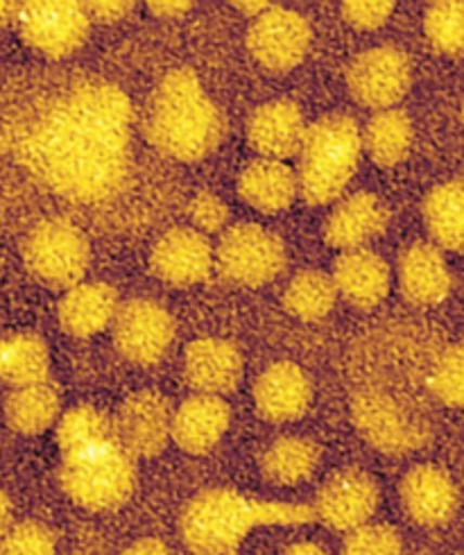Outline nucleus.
<instances>
[{
    "instance_id": "38",
    "label": "nucleus",
    "mask_w": 464,
    "mask_h": 555,
    "mask_svg": "<svg viewBox=\"0 0 464 555\" xmlns=\"http://www.w3.org/2000/svg\"><path fill=\"white\" fill-rule=\"evenodd\" d=\"M343 18L356 30H376L395 12L390 0H347L340 5Z\"/></svg>"
},
{
    "instance_id": "27",
    "label": "nucleus",
    "mask_w": 464,
    "mask_h": 555,
    "mask_svg": "<svg viewBox=\"0 0 464 555\" xmlns=\"http://www.w3.org/2000/svg\"><path fill=\"white\" fill-rule=\"evenodd\" d=\"M322 461V449L311 438L286 436L274 440L261 456V472L274 486H299L308 481Z\"/></svg>"
},
{
    "instance_id": "17",
    "label": "nucleus",
    "mask_w": 464,
    "mask_h": 555,
    "mask_svg": "<svg viewBox=\"0 0 464 555\" xmlns=\"http://www.w3.org/2000/svg\"><path fill=\"white\" fill-rule=\"evenodd\" d=\"M184 376L197 395H229L243 378V357L234 343L199 338L186 347Z\"/></svg>"
},
{
    "instance_id": "29",
    "label": "nucleus",
    "mask_w": 464,
    "mask_h": 555,
    "mask_svg": "<svg viewBox=\"0 0 464 555\" xmlns=\"http://www.w3.org/2000/svg\"><path fill=\"white\" fill-rule=\"evenodd\" d=\"M424 222L437 243L464 255V178L449 180L428 193Z\"/></svg>"
},
{
    "instance_id": "40",
    "label": "nucleus",
    "mask_w": 464,
    "mask_h": 555,
    "mask_svg": "<svg viewBox=\"0 0 464 555\" xmlns=\"http://www.w3.org/2000/svg\"><path fill=\"white\" fill-rule=\"evenodd\" d=\"M191 8L193 3H189V0H154V3H147V10L157 18H179Z\"/></svg>"
},
{
    "instance_id": "1",
    "label": "nucleus",
    "mask_w": 464,
    "mask_h": 555,
    "mask_svg": "<svg viewBox=\"0 0 464 555\" xmlns=\"http://www.w3.org/2000/svg\"><path fill=\"white\" fill-rule=\"evenodd\" d=\"M130 98L112 82L75 80L35 109L16 155L50 193L75 205L116 197L132 170Z\"/></svg>"
},
{
    "instance_id": "42",
    "label": "nucleus",
    "mask_w": 464,
    "mask_h": 555,
    "mask_svg": "<svg viewBox=\"0 0 464 555\" xmlns=\"http://www.w3.org/2000/svg\"><path fill=\"white\" fill-rule=\"evenodd\" d=\"M10 528H12V501L8 492L0 488V540L5 538Z\"/></svg>"
},
{
    "instance_id": "11",
    "label": "nucleus",
    "mask_w": 464,
    "mask_h": 555,
    "mask_svg": "<svg viewBox=\"0 0 464 555\" xmlns=\"http://www.w3.org/2000/svg\"><path fill=\"white\" fill-rule=\"evenodd\" d=\"M120 354L141 367L157 365L175 338V320L159 301L137 297L118 307L112 322Z\"/></svg>"
},
{
    "instance_id": "4",
    "label": "nucleus",
    "mask_w": 464,
    "mask_h": 555,
    "mask_svg": "<svg viewBox=\"0 0 464 555\" xmlns=\"http://www.w3.org/2000/svg\"><path fill=\"white\" fill-rule=\"evenodd\" d=\"M363 134L347 114H328L308 125L299 147V195L313 207L338 199L358 170Z\"/></svg>"
},
{
    "instance_id": "2",
    "label": "nucleus",
    "mask_w": 464,
    "mask_h": 555,
    "mask_svg": "<svg viewBox=\"0 0 464 555\" xmlns=\"http://www.w3.org/2000/svg\"><path fill=\"white\" fill-rule=\"evenodd\" d=\"M143 134L175 162H202L220 145L224 118L191 68H175L147 98Z\"/></svg>"
},
{
    "instance_id": "5",
    "label": "nucleus",
    "mask_w": 464,
    "mask_h": 555,
    "mask_svg": "<svg viewBox=\"0 0 464 555\" xmlns=\"http://www.w3.org/2000/svg\"><path fill=\"white\" fill-rule=\"evenodd\" d=\"M60 483L66 496L91 513L125 506L137 486V465L118 440L62 456Z\"/></svg>"
},
{
    "instance_id": "26",
    "label": "nucleus",
    "mask_w": 464,
    "mask_h": 555,
    "mask_svg": "<svg viewBox=\"0 0 464 555\" xmlns=\"http://www.w3.org/2000/svg\"><path fill=\"white\" fill-rule=\"evenodd\" d=\"M60 413L62 397L50 382L14 388L5 401V420L12 431L21 436H39L48 431L57 422Z\"/></svg>"
},
{
    "instance_id": "10",
    "label": "nucleus",
    "mask_w": 464,
    "mask_h": 555,
    "mask_svg": "<svg viewBox=\"0 0 464 555\" xmlns=\"http://www.w3.org/2000/svg\"><path fill=\"white\" fill-rule=\"evenodd\" d=\"M412 85V64L397 46H376L360 53L347 68V89L370 109H395Z\"/></svg>"
},
{
    "instance_id": "31",
    "label": "nucleus",
    "mask_w": 464,
    "mask_h": 555,
    "mask_svg": "<svg viewBox=\"0 0 464 555\" xmlns=\"http://www.w3.org/2000/svg\"><path fill=\"white\" fill-rule=\"evenodd\" d=\"M338 299V291L331 276L322 270L297 272L283 293V307L304 322H318L326 318Z\"/></svg>"
},
{
    "instance_id": "6",
    "label": "nucleus",
    "mask_w": 464,
    "mask_h": 555,
    "mask_svg": "<svg viewBox=\"0 0 464 555\" xmlns=\"http://www.w3.org/2000/svg\"><path fill=\"white\" fill-rule=\"evenodd\" d=\"M351 420L356 431L374 449L403 456L424 447L430 438L428 422L408 403L381 388H360L351 395Z\"/></svg>"
},
{
    "instance_id": "23",
    "label": "nucleus",
    "mask_w": 464,
    "mask_h": 555,
    "mask_svg": "<svg viewBox=\"0 0 464 555\" xmlns=\"http://www.w3.org/2000/svg\"><path fill=\"white\" fill-rule=\"evenodd\" d=\"M399 288L410 305H440L451 291V272L442 251L428 243L410 245L399 259Z\"/></svg>"
},
{
    "instance_id": "15",
    "label": "nucleus",
    "mask_w": 464,
    "mask_h": 555,
    "mask_svg": "<svg viewBox=\"0 0 464 555\" xmlns=\"http://www.w3.org/2000/svg\"><path fill=\"white\" fill-rule=\"evenodd\" d=\"M214 245L191 227L166 232L152 247L150 268L166 284L186 288L204 282L214 270Z\"/></svg>"
},
{
    "instance_id": "36",
    "label": "nucleus",
    "mask_w": 464,
    "mask_h": 555,
    "mask_svg": "<svg viewBox=\"0 0 464 555\" xmlns=\"http://www.w3.org/2000/svg\"><path fill=\"white\" fill-rule=\"evenodd\" d=\"M57 542L53 531L39 521L12 524L0 540V555H55Z\"/></svg>"
},
{
    "instance_id": "32",
    "label": "nucleus",
    "mask_w": 464,
    "mask_h": 555,
    "mask_svg": "<svg viewBox=\"0 0 464 555\" xmlns=\"http://www.w3.org/2000/svg\"><path fill=\"white\" fill-rule=\"evenodd\" d=\"M112 420L93 406H75L60 417L57 444L62 456L87 451L102 442L114 440Z\"/></svg>"
},
{
    "instance_id": "9",
    "label": "nucleus",
    "mask_w": 464,
    "mask_h": 555,
    "mask_svg": "<svg viewBox=\"0 0 464 555\" xmlns=\"http://www.w3.org/2000/svg\"><path fill=\"white\" fill-rule=\"evenodd\" d=\"M21 39L50 60H64L89 37L91 18L75 0H35L14 5Z\"/></svg>"
},
{
    "instance_id": "24",
    "label": "nucleus",
    "mask_w": 464,
    "mask_h": 555,
    "mask_svg": "<svg viewBox=\"0 0 464 555\" xmlns=\"http://www.w3.org/2000/svg\"><path fill=\"white\" fill-rule=\"evenodd\" d=\"M118 293L109 284L89 282L68 288L60 301L62 330L75 338H91L105 332L118 313Z\"/></svg>"
},
{
    "instance_id": "8",
    "label": "nucleus",
    "mask_w": 464,
    "mask_h": 555,
    "mask_svg": "<svg viewBox=\"0 0 464 555\" xmlns=\"http://www.w3.org/2000/svg\"><path fill=\"white\" fill-rule=\"evenodd\" d=\"M216 263L227 282L259 288L276 280L286 268V245L263 224L243 222L220 238Z\"/></svg>"
},
{
    "instance_id": "13",
    "label": "nucleus",
    "mask_w": 464,
    "mask_h": 555,
    "mask_svg": "<svg viewBox=\"0 0 464 555\" xmlns=\"http://www.w3.org/2000/svg\"><path fill=\"white\" fill-rule=\"evenodd\" d=\"M112 424L118 444L134 461L154 459L170 440L172 406L162 392L141 390L120 403Z\"/></svg>"
},
{
    "instance_id": "43",
    "label": "nucleus",
    "mask_w": 464,
    "mask_h": 555,
    "mask_svg": "<svg viewBox=\"0 0 464 555\" xmlns=\"http://www.w3.org/2000/svg\"><path fill=\"white\" fill-rule=\"evenodd\" d=\"M281 555H331V553L315 542H295L283 548Z\"/></svg>"
},
{
    "instance_id": "41",
    "label": "nucleus",
    "mask_w": 464,
    "mask_h": 555,
    "mask_svg": "<svg viewBox=\"0 0 464 555\" xmlns=\"http://www.w3.org/2000/svg\"><path fill=\"white\" fill-rule=\"evenodd\" d=\"M123 555H172V551L162 540L143 538V540L134 542L132 546H127L123 551Z\"/></svg>"
},
{
    "instance_id": "44",
    "label": "nucleus",
    "mask_w": 464,
    "mask_h": 555,
    "mask_svg": "<svg viewBox=\"0 0 464 555\" xmlns=\"http://www.w3.org/2000/svg\"><path fill=\"white\" fill-rule=\"evenodd\" d=\"M234 8L236 10H241L245 16H261L263 12H268L270 8H272V3H266V0H261V3H247V0H245V3H234Z\"/></svg>"
},
{
    "instance_id": "3",
    "label": "nucleus",
    "mask_w": 464,
    "mask_h": 555,
    "mask_svg": "<svg viewBox=\"0 0 464 555\" xmlns=\"http://www.w3.org/2000/svg\"><path fill=\"white\" fill-rule=\"evenodd\" d=\"M311 521H315L313 506L252 499L236 490L214 488L191 499L179 521V531L195 555H236L254 528Z\"/></svg>"
},
{
    "instance_id": "12",
    "label": "nucleus",
    "mask_w": 464,
    "mask_h": 555,
    "mask_svg": "<svg viewBox=\"0 0 464 555\" xmlns=\"http://www.w3.org/2000/svg\"><path fill=\"white\" fill-rule=\"evenodd\" d=\"M311 41L313 30L308 21L293 10L276 5L256 16L247 33V48L254 60L274 73H288L299 66Z\"/></svg>"
},
{
    "instance_id": "33",
    "label": "nucleus",
    "mask_w": 464,
    "mask_h": 555,
    "mask_svg": "<svg viewBox=\"0 0 464 555\" xmlns=\"http://www.w3.org/2000/svg\"><path fill=\"white\" fill-rule=\"evenodd\" d=\"M424 33L437 53H464V0L433 3L424 16Z\"/></svg>"
},
{
    "instance_id": "20",
    "label": "nucleus",
    "mask_w": 464,
    "mask_h": 555,
    "mask_svg": "<svg viewBox=\"0 0 464 555\" xmlns=\"http://www.w3.org/2000/svg\"><path fill=\"white\" fill-rule=\"evenodd\" d=\"M390 211L374 193L360 191L338 202L324 222V241L335 249H360L388 230Z\"/></svg>"
},
{
    "instance_id": "18",
    "label": "nucleus",
    "mask_w": 464,
    "mask_h": 555,
    "mask_svg": "<svg viewBox=\"0 0 464 555\" xmlns=\"http://www.w3.org/2000/svg\"><path fill=\"white\" fill-rule=\"evenodd\" d=\"M405 515L420 526H442L457 508V490L451 476L435 465L412 467L399 488Z\"/></svg>"
},
{
    "instance_id": "37",
    "label": "nucleus",
    "mask_w": 464,
    "mask_h": 555,
    "mask_svg": "<svg viewBox=\"0 0 464 555\" xmlns=\"http://www.w3.org/2000/svg\"><path fill=\"white\" fill-rule=\"evenodd\" d=\"M189 218L195 224V230L206 236L222 230L229 220V209L216 193L199 191L189 202Z\"/></svg>"
},
{
    "instance_id": "46",
    "label": "nucleus",
    "mask_w": 464,
    "mask_h": 555,
    "mask_svg": "<svg viewBox=\"0 0 464 555\" xmlns=\"http://www.w3.org/2000/svg\"><path fill=\"white\" fill-rule=\"evenodd\" d=\"M462 122H464V105H462Z\"/></svg>"
},
{
    "instance_id": "45",
    "label": "nucleus",
    "mask_w": 464,
    "mask_h": 555,
    "mask_svg": "<svg viewBox=\"0 0 464 555\" xmlns=\"http://www.w3.org/2000/svg\"><path fill=\"white\" fill-rule=\"evenodd\" d=\"M10 12H14V5H10V3H0V30H3L5 21L10 18Z\"/></svg>"
},
{
    "instance_id": "22",
    "label": "nucleus",
    "mask_w": 464,
    "mask_h": 555,
    "mask_svg": "<svg viewBox=\"0 0 464 555\" xmlns=\"http://www.w3.org/2000/svg\"><path fill=\"white\" fill-rule=\"evenodd\" d=\"M331 280L351 307L370 311L390 293V266L368 247L349 249L335 259Z\"/></svg>"
},
{
    "instance_id": "21",
    "label": "nucleus",
    "mask_w": 464,
    "mask_h": 555,
    "mask_svg": "<svg viewBox=\"0 0 464 555\" xmlns=\"http://www.w3.org/2000/svg\"><path fill=\"white\" fill-rule=\"evenodd\" d=\"M231 424V409L222 397L193 395L172 411L170 440L193 456L214 451Z\"/></svg>"
},
{
    "instance_id": "28",
    "label": "nucleus",
    "mask_w": 464,
    "mask_h": 555,
    "mask_svg": "<svg viewBox=\"0 0 464 555\" xmlns=\"http://www.w3.org/2000/svg\"><path fill=\"white\" fill-rule=\"evenodd\" d=\"M50 351L37 334H12L0 338V382L23 388L48 382Z\"/></svg>"
},
{
    "instance_id": "19",
    "label": "nucleus",
    "mask_w": 464,
    "mask_h": 555,
    "mask_svg": "<svg viewBox=\"0 0 464 555\" xmlns=\"http://www.w3.org/2000/svg\"><path fill=\"white\" fill-rule=\"evenodd\" d=\"M308 125L293 100H272L247 120V141L263 159L281 162L299 153Z\"/></svg>"
},
{
    "instance_id": "34",
    "label": "nucleus",
    "mask_w": 464,
    "mask_h": 555,
    "mask_svg": "<svg viewBox=\"0 0 464 555\" xmlns=\"http://www.w3.org/2000/svg\"><path fill=\"white\" fill-rule=\"evenodd\" d=\"M428 384L437 399L449 403V406L464 409V343L449 347L437 359Z\"/></svg>"
},
{
    "instance_id": "16",
    "label": "nucleus",
    "mask_w": 464,
    "mask_h": 555,
    "mask_svg": "<svg viewBox=\"0 0 464 555\" xmlns=\"http://www.w3.org/2000/svg\"><path fill=\"white\" fill-rule=\"evenodd\" d=\"M313 401V384L308 374L291 361L272 363L254 384V403L259 415L274 424L295 422L306 415Z\"/></svg>"
},
{
    "instance_id": "35",
    "label": "nucleus",
    "mask_w": 464,
    "mask_h": 555,
    "mask_svg": "<svg viewBox=\"0 0 464 555\" xmlns=\"http://www.w3.org/2000/svg\"><path fill=\"white\" fill-rule=\"evenodd\" d=\"M343 555H403V542L388 524H365L347 533Z\"/></svg>"
},
{
    "instance_id": "25",
    "label": "nucleus",
    "mask_w": 464,
    "mask_h": 555,
    "mask_svg": "<svg viewBox=\"0 0 464 555\" xmlns=\"http://www.w3.org/2000/svg\"><path fill=\"white\" fill-rule=\"evenodd\" d=\"M239 195L256 211H286L299 195L297 175L283 162L259 159L241 172Z\"/></svg>"
},
{
    "instance_id": "7",
    "label": "nucleus",
    "mask_w": 464,
    "mask_h": 555,
    "mask_svg": "<svg viewBox=\"0 0 464 555\" xmlns=\"http://www.w3.org/2000/svg\"><path fill=\"white\" fill-rule=\"evenodd\" d=\"M23 259L48 286L73 288L82 284L91 263V245L80 227L66 218L35 224L23 243Z\"/></svg>"
},
{
    "instance_id": "39",
    "label": "nucleus",
    "mask_w": 464,
    "mask_h": 555,
    "mask_svg": "<svg viewBox=\"0 0 464 555\" xmlns=\"http://www.w3.org/2000/svg\"><path fill=\"white\" fill-rule=\"evenodd\" d=\"M85 10L89 18L100 23H116L134 10V3H130V0H95V3H85Z\"/></svg>"
},
{
    "instance_id": "30",
    "label": "nucleus",
    "mask_w": 464,
    "mask_h": 555,
    "mask_svg": "<svg viewBox=\"0 0 464 555\" xmlns=\"http://www.w3.org/2000/svg\"><path fill=\"white\" fill-rule=\"evenodd\" d=\"M363 145L374 164L383 168L399 166L412 145V122L401 109H383L370 118Z\"/></svg>"
},
{
    "instance_id": "14",
    "label": "nucleus",
    "mask_w": 464,
    "mask_h": 555,
    "mask_svg": "<svg viewBox=\"0 0 464 555\" xmlns=\"http://www.w3.org/2000/svg\"><path fill=\"white\" fill-rule=\"evenodd\" d=\"M381 503L376 478L365 469L347 467L335 472L322 486L315 499V519H322L333 531L351 533L370 524Z\"/></svg>"
}]
</instances>
